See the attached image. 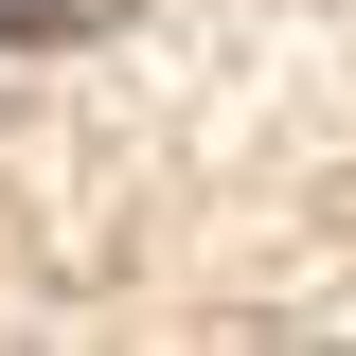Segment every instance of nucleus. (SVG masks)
Wrapping results in <instances>:
<instances>
[{
    "mask_svg": "<svg viewBox=\"0 0 356 356\" xmlns=\"http://www.w3.org/2000/svg\"><path fill=\"white\" fill-rule=\"evenodd\" d=\"M89 18H107V0H0V54H72Z\"/></svg>",
    "mask_w": 356,
    "mask_h": 356,
    "instance_id": "nucleus-1",
    "label": "nucleus"
}]
</instances>
